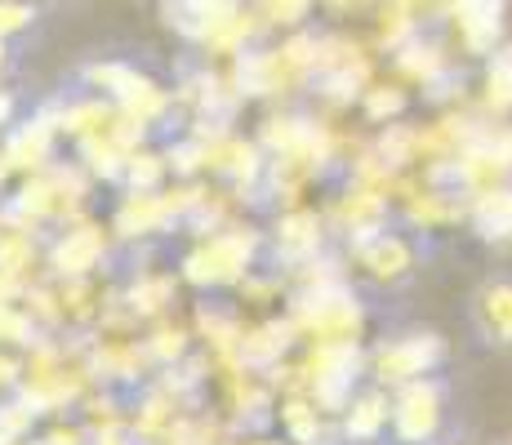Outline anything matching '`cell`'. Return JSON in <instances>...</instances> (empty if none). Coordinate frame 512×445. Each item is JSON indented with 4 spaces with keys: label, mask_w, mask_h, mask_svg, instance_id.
I'll return each mask as SVG.
<instances>
[{
    "label": "cell",
    "mask_w": 512,
    "mask_h": 445,
    "mask_svg": "<svg viewBox=\"0 0 512 445\" xmlns=\"http://www.w3.org/2000/svg\"><path fill=\"white\" fill-rule=\"evenodd\" d=\"M36 18H41V9L36 5H23V0H0V41L14 45V36L32 32Z\"/></svg>",
    "instance_id": "24"
},
{
    "label": "cell",
    "mask_w": 512,
    "mask_h": 445,
    "mask_svg": "<svg viewBox=\"0 0 512 445\" xmlns=\"http://www.w3.org/2000/svg\"><path fill=\"white\" fill-rule=\"evenodd\" d=\"M263 259V232L245 223H228L223 232L196 241L183 254L179 276L196 290H228V285H245V276L259 272Z\"/></svg>",
    "instance_id": "1"
},
{
    "label": "cell",
    "mask_w": 512,
    "mask_h": 445,
    "mask_svg": "<svg viewBox=\"0 0 512 445\" xmlns=\"http://www.w3.org/2000/svg\"><path fill=\"white\" fill-rule=\"evenodd\" d=\"M32 428H36L32 405H23L18 397H5V401H0V445H27Z\"/></svg>",
    "instance_id": "23"
},
{
    "label": "cell",
    "mask_w": 512,
    "mask_h": 445,
    "mask_svg": "<svg viewBox=\"0 0 512 445\" xmlns=\"http://www.w3.org/2000/svg\"><path fill=\"white\" fill-rule=\"evenodd\" d=\"M504 445H512V441H504Z\"/></svg>",
    "instance_id": "32"
},
{
    "label": "cell",
    "mask_w": 512,
    "mask_h": 445,
    "mask_svg": "<svg viewBox=\"0 0 512 445\" xmlns=\"http://www.w3.org/2000/svg\"><path fill=\"white\" fill-rule=\"evenodd\" d=\"M446 365V339L437 330H410V334H388L366 352V374L374 388H401V383L428 379Z\"/></svg>",
    "instance_id": "2"
},
{
    "label": "cell",
    "mask_w": 512,
    "mask_h": 445,
    "mask_svg": "<svg viewBox=\"0 0 512 445\" xmlns=\"http://www.w3.org/2000/svg\"><path fill=\"white\" fill-rule=\"evenodd\" d=\"M174 285L179 281L165 276V272H139V281L121 294V303H125V312H130L134 321H152V316H161L174 303Z\"/></svg>",
    "instance_id": "17"
},
{
    "label": "cell",
    "mask_w": 512,
    "mask_h": 445,
    "mask_svg": "<svg viewBox=\"0 0 512 445\" xmlns=\"http://www.w3.org/2000/svg\"><path fill=\"white\" fill-rule=\"evenodd\" d=\"M388 397H392V410H388L392 441L397 445H437L441 428H446V410H450V388L441 374L401 383Z\"/></svg>",
    "instance_id": "3"
},
{
    "label": "cell",
    "mask_w": 512,
    "mask_h": 445,
    "mask_svg": "<svg viewBox=\"0 0 512 445\" xmlns=\"http://www.w3.org/2000/svg\"><path fill=\"white\" fill-rule=\"evenodd\" d=\"M392 67H397V76L401 81H415L428 89L432 81H441V76L450 72V49L437 41V36H428V32H419L410 45H401L397 54H392Z\"/></svg>",
    "instance_id": "15"
},
{
    "label": "cell",
    "mask_w": 512,
    "mask_h": 445,
    "mask_svg": "<svg viewBox=\"0 0 512 445\" xmlns=\"http://www.w3.org/2000/svg\"><path fill=\"white\" fill-rule=\"evenodd\" d=\"M9 67H14V45H5V41H0V76H5Z\"/></svg>",
    "instance_id": "28"
},
{
    "label": "cell",
    "mask_w": 512,
    "mask_h": 445,
    "mask_svg": "<svg viewBox=\"0 0 512 445\" xmlns=\"http://www.w3.org/2000/svg\"><path fill=\"white\" fill-rule=\"evenodd\" d=\"M112 245H107L103 223L76 219L58 232H49L45 241V263L54 272V281H94V272L107 263Z\"/></svg>",
    "instance_id": "4"
},
{
    "label": "cell",
    "mask_w": 512,
    "mask_h": 445,
    "mask_svg": "<svg viewBox=\"0 0 512 445\" xmlns=\"http://www.w3.org/2000/svg\"><path fill=\"white\" fill-rule=\"evenodd\" d=\"M241 5H228V0H183V5H161L165 27L179 32L187 45L196 49H210L219 41V32L236 18Z\"/></svg>",
    "instance_id": "9"
},
{
    "label": "cell",
    "mask_w": 512,
    "mask_h": 445,
    "mask_svg": "<svg viewBox=\"0 0 512 445\" xmlns=\"http://www.w3.org/2000/svg\"><path fill=\"white\" fill-rule=\"evenodd\" d=\"M139 343H143L147 365H152V370H174V365H183L187 352H192V334H187L183 325H174V321H156L152 334L139 339Z\"/></svg>",
    "instance_id": "19"
},
{
    "label": "cell",
    "mask_w": 512,
    "mask_h": 445,
    "mask_svg": "<svg viewBox=\"0 0 512 445\" xmlns=\"http://www.w3.org/2000/svg\"><path fill=\"white\" fill-rule=\"evenodd\" d=\"M468 223L486 245H512V187L490 196H472Z\"/></svg>",
    "instance_id": "16"
},
{
    "label": "cell",
    "mask_w": 512,
    "mask_h": 445,
    "mask_svg": "<svg viewBox=\"0 0 512 445\" xmlns=\"http://www.w3.org/2000/svg\"><path fill=\"white\" fill-rule=\"evenodd\" d=\"M410 107V94L401 85H383L374 81L366 94H361V112H366V121L374 125H397V116Z\"/></svg>",
    "instance_id": "22"
},
{
    "label": "cell",
    "mask_w": 512,
    "mask_h": 445,
    "mask_svg": "<svg viewBox=\"0 0 512 445\" xmlns=\"http://www.w3.org/2000/svg\"><path fill=\"white\" fill-rule=\"evenodd\" d=\"M112 232L121 236V241H147V236L174 232V219H170V210H165L161 192L156 196L125 192L121 201H116V210H112Z\"/></svg>",
    "instance_id": "13"
},
{
    "label": "cell",
    "mask_w": 512,
    "mask_h": 445,
    "mask_svg": "<svg viewBox=\"0 0 512 445\" xmlns=\"http://www.w3.org/2000/svg\"><path fill=\"white\" fill-rule=\"evenodd\" d=\"M277 419H281L285 441H290V445H343L339 419L321 414L308 397H285L277 405Z\"/></svg>",
    "instance_id": "14"
},
{
    "label": "cell",
    "mask_w": 512,
    "mask_h": 445,
    "mask_svg": "<svg viewBox=\"0 0 512 445\" xmlns=\"http://www.w3.org/2000/svg\"><path fill=\"white\" fill-rule=\"evenodd\" d=\"M468 321L486 348L508 352L512 348V276H486L477 290L468 294Z\"/></svg>",
    "instance_id": "7"
},
{
    "label": "cell",
    "mask_w": 512,
    "mask_h": 445,
    "mask_svg": "<svg viewBox=\"0 0 512 445\" xmlns=\"http://www.w3.org/2000/svg\"><path fill=\"white\" fill-rule=\"evenodd\" d=\"M481 107H486L490 116L512 112V41H504L486 58V72H481Z\"/></svg>",
    "instance_id": "18"
},
{
    "label": "cell",
    "mask_w": 512,
    "mask_h": 445,
    "mask_svg": "<svg viewBox=\"0 0 512 445\" xmlns=\"http://www.w3.org/2000/svg\"><path fill=\"white\" fill-rule=\"evenodd\" d=\"M9 125H18V98L14 89H0V130H9Z\"/></svg>",
    "instance_id": "27"
},
{
    "label": "cell",
    "mask_w": 512,
    "mask_h": 445,
    "mask_svg": "<svg viewBox=\"0 0 512 445\" xmlns=\"http://www.w3.org/2000/svg\"><path fill=\"white\" fill-rule=\"evenodd\" d=\"M254 14H259L263 27H299L303 18L312 14V5L308 0H294V5H259Z\"/></svg>",
    "instance_id": "25"
},
{
    "label": "cell",
    "mask_w": 512,
    "mask_h": 445,
    "mask_svg": "<svg viewBox=\"0 0 512 445\" xmlns=\"http://www.w3.org/2000/svg\"><path fill=\"white\" fill-rule=\"evenodd\" d=\"M326 219H321L317 210H308V205H299V210H285L277 219V232L263 236V254H272V263L285 267V276L303 272L312 259H321L326 254Z\"/></svg>",
    "instance_id": "5"
},
{
    "label": "cell",
    "mask_w": 512,
    "mask_h": 445,
    "mask_svg": "<svg viewBox=\"0 0 512 445\" xmlns=\"http://www.w3.org/2000/svg\"><path fill=\"white\" fill-rule=\"evenodd\" d=\"M241 445H290V441H277V437H245Z\"/></svg>",
    "instance_id": "29"
},
{
    "label": "cell",
    "mask_w": 512,
    "mask_h": 445,
    "mask_svg": "<svg viewBox=\"0 0 512 445\" xmlns=\"http://www.w3.org/2000/svg\"><path fill=\"white\" fill-rule=\"evenodd\" d=\"M9 174H14V170H9V165H5V156H0V192H5V183H9Z\"/></svg>",
    "instance_id": "30"
},
{
    "label": "cell",
    "mask_w": 512,
    "mask_h": 445,
    "mask_svg": "<svg viewBox=\"0 0 512 445\" xmlns=\"http://www.w3.org/2000/svg\"><path fill=\"white\" fill-rule=\"evenodd\" d=\"M54 147H58V130L49 125L45 112H36V116H27V121L9 125L5 143H0V156H5V165L18 174H41L45 165H54Z\"/></svg>",
    "instance_id": "8"
},
{
    "label": "cell",
    "mask_w": 512,
    "mask_h": 445,
    "mask_svg": "<svg viewBox=\"0 0 512 445\" xmlns=\"http://www.w3.org/2000/svg\"><path fill=\"white\" fill-rule=\"evenodd\" d=\"M294 343H299L294 325L285 321V316H272V321L250 325V330H245L236 361H241L245 374H259V379H268L272 370H281V361L294 352Z\"/></svg>",
    "instance_id": "10"
},
{
    "label": "cell",
    "mask_w": 512,
    "mask_h": 445,
    "mask_svg": "<svg viewBox=\"0 0 512 445\" xmlns=\"http://www.w3.org/2000/svg\"><path fill=\"white\" fill-rule=\"evenodd\" d=\"M419 9L415 5H392V9H379V45L388 49V54H397L401 45H410L415 36L423 32L419 23Z\"/></svg>",
    "instance_id": "21"
},
{
    "label": "cell",
    "mask_w": 512,
    "mask_h": 445,
    "mask_svg": "<svg viewBox=\"0 0 512 445\" xmlns=\"http://www.w3.org/2000/svg\"><path fill=\"white\" fill-rule=\"evenodd\" d=\"M388 410H392V397L383 388H366L348 401V410L339 414V432H343V445H379L388 437Z\"/></svg>",
    "instance_id": "12"
},
{
    "label": "cell",
    "mask_w": 512,
    "mask_h": 445,
    "mask_svg": "<svg viewBox=\"0 0 512 445\" xmlns=\"http://www.w3.org/2000/svg\"><path fill=\"white\" fill-rule=\"evenodd\" d=\"M0 232H5V223H0Z\"/></svg>",
    "instance_id": "31"
},
{
    "label": "cell",
    "mask_w": 512,
    "mask_h": 445,
    "mask_svg": "<svg viewBox=\"0 0 512 445\" xmlns=\"http://www.w3.org/2000/svg\"><path fill=\"white\" fill-rule=\"evenodd\" d=\"M165 156L161 152H152V147H139V152L125 161V174H121V187L125 192H134V196H156V192H165Z\"/></svg>",
    "instance_id": "20"
},
{
    "label": "cell",
    "mask_w": 512,
    "mask_h": 445,
    "mask_svg": "<svg viewBox=\"0 0 512 445\" xmlns=\"http://www.w3.org/2000/svg\"><path fill=\"white\" fill-rule=\"evenodd\" d=\"M18 383H23V361H18V356H9V352H0V401L14 397Z\"/></svg>",
    "instance_id": "26"
},
{
    "label": "cell",
    "mask_w": 512,
    "mask_h": 445,
    "mask_svg": "<svg viewBox=\"0 0 512 445\" xmlns=\"http://www.w3.org/2000/svg\"><path fill=\"white\" fill-rule=\"evenodd\" d=\"M348 259L357 263L361 272L370 276V281H379V285H401V281H410V272L419 267V245L410 241L406 232L388 227V232L370 236V241L348 245Z\"/></svg>",
    "instance_id": "6"
},
{
    "label": "cell",
    "mask_w": 512,
    "mask_h": 445,
    "mask_svg": "<svg viewBox=\"0 0 512 445\" xmlns=\"http://www.w3.org/2000/svg\"><path fill=\"white\" fill-rule=\"evenodd\" d=\"M450 23H455L459 49L477 58H490L504 45V5H490V0H464V5L446 9Z\"/></svg>",
    "instance_id": "11"
}]
</instances>
